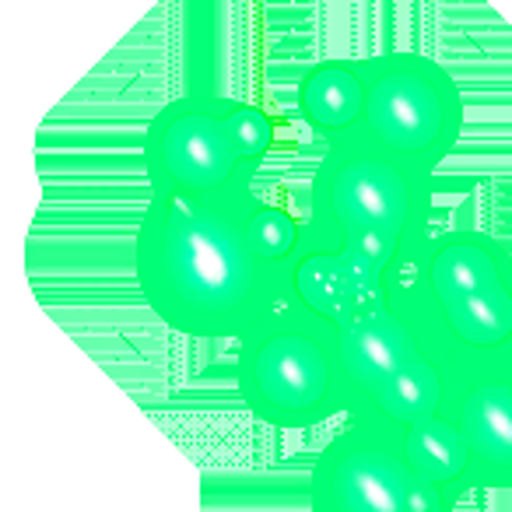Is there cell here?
Masks as SVG:
<instances>
[{
  "mask_svg": "<svg viewBox=\"0 0 512 512\" xmlns=\"http://www.w3.org/2000/svg\"><path fill=\"white\" fill-rule=\"evenodd\" d=\"M365 85L358 60L334 57L309 67L299 81V116L320 141L362 127Z\"/></svg>",
  "mask_w": 512,
  "mask_h": 512,
  "instance_id": "cell-11",
  "label": "cell"
},
{
  "mask_svg": "<svg viewBox=\"0 0 512 512\" xmlns=\"http://www.w3.org/2000/svg\"><path fill=\"white\" fill-rule=\"evenodd\" d=\"M404 435L411 442L414 456L421 460V467L435 477L439 484L453 488L456 495H470L467 491V449L456 432V425L449 421V414H428L411 425H404Z\"/></svg>",
  "mask_w": 512,
  "mask_h": 512,
  "instance_id": "cell-12",
  "label": "cell"
},
{
  "mask_svg": "<svg viewBox=\"0 0 512 512\" xmlns=\"http://www.w3.org/2000/svg\"><path fill=\"white\" fill-rule=\"evenodd\" d=\"M306 221L365 242L390 264L432 232V179L355 127L323 141Z\"/></svg>",
  "mask_w": 512,
  "mask_h": 512,
  "instance_id": "cell-4",
  "label": "cell"
},
{
  "mask_svg": "<svg viewBox=\"0 0 512 512\" xmlns=\"http://www.w3.org/2000/svg\"><path fill=\"white\" fill-rule=\"evenodd\" d=\"M365 85L362 130L414 172L432 179L456 151L467 106L456 78L414 50L358 60Z\"/></svg>",
  "mask_w": 512,
  "mask_h": 512,
  "instance_id": "cell-7",
  "label": "cell"
},
{
  "mask_svg": "<svg viewBox=\"0 0 512 512\" xmlns=\"http://www.w3.org/2000/svg\"><path fill=\"white\" fill-rule=\"evenodd\" d=\"M386 295V260L365 242L302 221L285 260V302L327 323H344Z\"/></svg>",
  "mask_w": 512,
  "mask_h": 512,
  "instance_id": "cell-9",
  "label": "cell"
},
{
  "mask_svg": "<svg viewBox=\"0 0 512 512\" xmlns=\"http://www.w3.org/2000/svg\"><path fill=\"white\" fill-rule=\"evenodd\" d=\"M386 292L421 316L456 365L512 358V246L498 235L428 232L386 264Z\"/></svg>",
  "mask_w": 512,
  "mask_h": 512,
  "instance_id": "cell-2",
  "label": "cell"
},
{
  "mask_svg": "<svg viewBox=\"0 0 512 512\" xmlns=\"http://www.w3.org/2000/svg\"><path fill=\"white\" fill-rule=\"evenodd\" d=\"M253 190L151 193L134 235V278L144 306L197 341H235L285 306V264L253 235Z\"/></svg>",
  "mask_w": 512,
  "mask_h": 512,
  "instance_id": "cell-1",
  "label": "cell"
},
{
  "mask_svg": "<svg viewBox=\"0 0 512 512\" xmlns=\"http://www.w3.org/2000/svg\"><path fill=\"white\" fill-rule=\"evenodd\" d=\"M460 495L414 456L404 428L348 421L309 470L313 512H453Z\"/></svg>",
  "mask_w": 512,
  "mask_h": 512,
  "instance_id": "cell-8",
  "label": "cell"
},
{
  "mask_svg": "<svg viewBox=\"0 0 512 512\" xmlns=\"http://www.w3.org/2000/svg\"><path fill=\"white\" fill-rule=\"evenodd\" d=\"M341 414L348 421L411 425L442 414L456 362L400 295L386 292L337 323Z\"/></svg>",
  "mask_w": 512,
  "mask_h": 512,
  "instance_id": "cell-3",
  "label": "cell"
},
{
  "mask_svg": "<svg viewBox=\"0 0 512 512\" xmlns=\"http://www.w3.org/2000/svg\"><path fill=\"white\" fill-rule=\"evenodd\" d=\"M274 148V120L228 95H179L141 134V169L151 193L253 190Z\"/></svg>",
  "mask_w": 512,
  "mask_h": 512,
  "instance_id": "cell-5",
  "label": "cell"
},
{
  "mask_svg": "<svg viewBox=\"0 0 512 512\" xmlns=\"http://www.w3.org/2000/svg\"><path fill=\"white\" fill-rule=\"evenodd\" d=\"M235 390L271 428H316L341 414L337 327L299 306H278L235 337Z\"/></svg>",
  "mask_w": 512,
  "mask_h": 512,
  "instance_id": "cell-6",
  "label": "cell"
},
{
  "mask_svg": "<svg viewBox=\"0 0 512 512\" xmlns=\"http://www.w3.org/2000/svg\"><path fill=\"white\" fill-rule=\"evenodd\" d=\"M246 225H249V235H253L256 249H260L271 264H285L302 239V221L295 218L292 211H285V207H278V204H267V200H260V197L249 207Z\"/></svg>",
  "mask_w": 512,
  "mask_h": 512,
  "instance_id": "cell-13",
  "label": "cell"
},
{
  "mask_svg": "<svg viewBox=\"0 0 512 512\" xmlns=\"http://www.w3.org/2000/svg\"><path fill=\"white\" fill-rule=\"evenodd\" d=\"M446 414L467 449V491H512V358L456 365Z\"/></svg>",
  "mask_w": 512,
  "mask_h": 512,
  "instance_id": "cell-10",
  "label": "cell"
}]
</instances>
